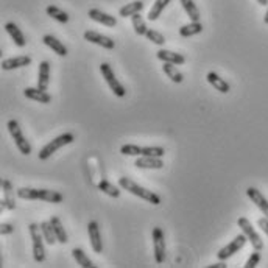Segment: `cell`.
<instances>
[{
    "mask_svg": "<svg viewBox=\"0 0 268 268\" xmlns=\"http://www.w3.org/2000/svg\"><path fill=\"white\" fill-rule=\"evenodd\" d=\"M16 195L22 200H42L47 203H62L64 197L62 194L56 192V191H47V189H30V187H21L16 191Z\"/></svg>",
    "mask_w": 268,
    "mask_h": 268,
    "instance_id": "cell-1",
    "label": "cell"
},
{
    "mask_svg": "<svg viewBox=\"0 0 268 268\" xmlns=\"http://www.w3.org/2000/svg\"><path fill=\"white\" fill-rule=\"evenodd\" d=\"M119 186H120V189H123V191H127V192H130V194H133V195H136V197H139L142 200H145V201L154 204V206L161 204V197L159 195H156L154 192L148 191V189L139 186L137 183H134L133 180H130L127 176L119 178Z\"/></svg>",
    "mask_w": 268,
    "mask_h": 268,
    "instance_id": "cell-2",
    "label": "cell"
},
{
    "mask_svg": "<svg viewBox=\"0 0 268 268\" xmlns=\"http://www.w3.org/2000/svg\"><path fill=\"white\" fill-rule=\"evenodd\" d=\"M73 140H75V136H73L72 133H64V134H61V136L55 137V139L50 140L47 145H44V147L41 148V151L38 153L39 161H47L53 153H56L59 148H62L64 145L72 144Z\"/></svg>",
    "mask_w": 268,
    "mask_h": 268,
    "instance_id": "cell-3",
    "label": "cell"
},
{
    "mask_svg": "<svg viewBox=\"0 0 268 268\" xmlns=\"http://www.w3.org/2000/svg\"><path fill=\"white\" fill-rule=\"evenodd\" d=\"M31 243H33V257L38 263L45 260V246H44V235L41 232V226L38 223H30L28 226Z\"/></svg>",
    "mask_w": 268,
    "mask_h": 268,
    "instance_id": "cell-4",
    "label": "cell"
},
{
    "mask_svg": "<svg viewBox=\"0 0 268 268\" xmlns=\"http://www.w3.org/2000/svg\"><path fill=\"white\" fill-rule=\"evenodd\" d=\"M100 72H102V76L105 78L106 84L109 86V89L114 92V96H117V97H120V99L127 96V89H125V86L117 80V76L114 75L113 67L109 66L108 62H102Z\"/></svg>",
    "mask_w": 268,
    "mask_h": 268,
    "instance_id": "cell-5",
    "label": "cell"
},
{
    "mask_svg": "<svg viewBox=\"0 0 268 268\" xmlns=\"http://www.w3.org/2000/svg\"><path fill=\"white\" fill-rule=\"evenodd\" d=\"M8 131H10L11 137L14 139V144H16V147H18V150L22 154L28 156L31 153V145H30V142L27 140V137L24 136V131L21 128L19 122L18 120H10L8 122Z\"/></svg>",
    "mask_w": 268,
    "mask_h": 268,
    "instance_id": "cell-6",
    "label": "cell"
},
{
    "mask_svg": "<svg viewBox=\"0 0 268 268\" xmlns=\"http://www.w3.org/2000/svg\"><path fill=\"white\" fill-rule=\"evenodd\" d=\"M237 225H239V228L242 229V232L246 235L248 242L253 245V248L262 251V249H263V242H262V239H260V235H259V234L256 232V229L253 228V225H251L249 220H248L246 217H240V218L237 220Z\"/></svg>",
    "mask_w": 268,
    "mask_h": 268,
    "instance_id": "cell-7",
    "label": "cell"
},
{
    "mask_svg": "<svg viewBox=\"0 0 268 268\" xmlns=\"http://www.w3.org/2000/svg\"><path fill=\"white\" fill-rule=\"evenodd\" d=\"M246 242H248L246 235H245L243 232L239 234L237 237H234V240H231L226 246H223L222 249L218 251V253H217L218 260H226V259H229L231 256H234L235 253H239V251L245 246Z\"/></svg>",
    "mask_w": 268,
    "mask_h": 268,
    "instance_id": "cell-8",
    "label": "cell"
},
{
    "mask_svg": "<svg viewBox=\"0 0 268 268\" xmlns=\"http://www.w3.org/2000/svg\"><path fill=\"white\" fill-rule=\"evenodd\" d=\"M153 249H154V260L156 263H164L165 260V237H164V231L156 226L153 228Z\"/></svg>",
    "mask_w": 268,
    "mask_h": 268,
    "instance_id": "cell-9",
    "label": "cell"
},
{
    "mask_svg": "<svg viewBox=\"0 0 268 268\" xmlns=\"http://www.w3.org/2000/svg\"><path fill=\"white\" fill-rule=\"evenodd\" d=\"M87 234H89V240H91V246L94 249V253L100 254L103 251V242H102V234H100V228L96 220L87 223Z\"/></svg>",
    "mask_w": 268,
    "mask_h": 268,
    "instance_id": "cell-10",
    "label": "cell"
},
{
    "mask_svg": "<svg viewBox=\"0 0 268 268\" xmlns=\"http://www.w3.org/2000/svg\"><path fill=\"white\" fill-rule=\"evenodd\" d=\"M84 39L92 42V44H96V45L103 47V49H106V50H113L116 47V44H114V41L111 38L99 33V31H94V30L84 31Z\"/></svg>",
    "mask_w": 268,
    "mask_h": 268,
    "instance_id": "cell-11",
    "label": "cell"
},
{
    "mask_svg": "<svg viewBox=\"0 0 268 268\" xmlns=\"http://www.w3.org/2000/svg\"><path fill=\"white\" fill-rule=\"evenodd\" d=\"M246 195H248V198L253 201L256 206L260 209V212L268 218V200L262 195V192L259 191V189H256V187H248V189H246Z\"/></svg>",
    "mask_w": 268,
    "mask_h": 268,
    "instance_id": "cell-12",
    "label": "cell"
},
{
    "mask_svg": "<svg viewBox=\"0 0 268 268\" xmlns=\"http://www.w3.org/2000/svg\"><path fill=\"white\" fill-rule=\"evenodd\" d=\"M87 16H89L92 21H96V22H99V24H102V25H106V27L114 28V27L117 25V19L114 18V16L108 14V13H105V11H102V10H99V8L89 10Z\"/></svg>",
    "mask_w": 268,
    "mask_h": 268,
    "instance_id": "cell-13",
    "label": "cell"
},
{
    "mask_svg": "<svg viewBox=\"0 0 268 268\" xmlns=\"http://www.w3.org/2000/svg\"><path fill=\"white\" fill-rule=\"evenodd\" d=\"M137 168H151V170H159L164 167L162 157H156V156H139L137 161L134 162Z\"/></svg>",
    "mask_w": 268,
    "mask_h": 268,
    "instance_id": "cell-14",
    "label": "cell"
},
{
    "mask_svg": "<svg viewBox=\"0 0 268 268\" xmlns=\"http://www.w3.org/2000/svg\"><path fill=\"white\" fill-rule=\"evenodd\" d=\"M2 191H4V198H2V211L8 209L13 211L16 209V201H14V191L13 186L8 180L2 181Z\"/></svg>",
    "mask_w": 268,
    "mask_h": 268,
    "instance_id": "cell-15",
    "label": "cell"
},
{
    "mask_svg": "<svg viewBox=\"0 0 268 268\" xmlns=\"http://www.w3.org/2000/svg\"><path fill=\"white\" fill-rule=\"evenodd\" d=\"M24 96L30 100H35V102H39V103H50L52 102V96L47 91H42L39 87H27L24 91Z\"/></svg>",
    "mask_w": 268,
    "mask_h": 268,
    "instance_id": "cell-16",
    "label": "cell"
},
{
    "mask_svg": "<svg viewBox=\"0 0 268 268\" xmlns=\"http://www.w3.org/2000/svg\"><path fill=\"white\" fill-rule=\"evenodd\" d=\"M156 58L161 59L162 62H170V64H176V66H181L186 62V58L181 55V53H175L171 50H165V49H161L156 52Z\"/></svg>",
    "mask_w": 268,
    "mask_h": 268,
    "instance_id": "cell-17",
    "label": "cell"
},
{
    "mask_svg": "<svg viewBox=\"0 0 268 268\" xmlns=\"http://www.w3.org/2000/svg\"><path fill=\"white\" fill-rule=\"evenodd\" d=\"M31 64V58L24 55V56H16V58H8L2 61V69L4 70H14L19 67H27Z\"/></svg>",
    "mask_w": 268,
    "mask_h": 268,
    "instance_id": "cell-18",
    "label": "cell"
},
{
    "mask_svg": "<svg viewBox=\"0 0 268 268\" xmlns=\"http://www.w3.org/2000/svg\"><path fill=\"white\" fill-rule=\"evenodd\" d=\"M49 83H50V62L42 61L39 64V72H38V87L47 91Z\"/></svg>",
    "mask_w": 268,
    "mask_h": 268,
    "instance_id": "cell-19",
    "label": "cell"
},
{
    "mask_svg": "<svg viewBox=\"0 0 268 268\" xmlns=\"http://www.w3.org/2000/svg\"><path fill=\"white\" fill-rule=\"evenodd\" d=\"M42 42L49 47V49H52L56 55L59 56H67V47L62 44L58 38L52 36V35H45L42 38Z\"/></svg>",
    "mask_w": 268,
    "mask_h": 268,
    "instance_id": "cell-20",
    "label": "cell"
},
{
    "mask_svg": "<svg viewBox=\"0 0 268 268\" xmlns=\"http://www.w3.org/2000/svg\"><path fill=\"white\" fill-rule=\"evenodd\" d=\"M5 30H7V33L11 36V39L14 41V44L18 45V47H25L27 45V39H25L24 33H22L21 28L16 25L14 22L5 24Z\"/></svg>",
    "mask_w": 268,
    "mask_h": 268,
    "instance_id": "cell-21",
    "label": "cell"
},
{
    "mask_svg": "<svg viewBox=\"0 0 268 268\" xmlns=\"http://www.w3.org/2000/svg\"><path fill=\"white\" fill-rule=\"evenodd\" d=\"M50 223H52V228H53V231H55V234H56V239H58V242H59V243H62V245L67 243V242H69L67 232H66L64 226H62L59 217L53 215V217L50 218Z\"/></svg>",
    "mask_w": 268,
    "mask_h": 268,
    "instance_id": "cell-22",
    "label": "cell"
},
{
    "mask_svg": "<svg viewBox=\"0 0 268 268\" xmlns=\"http://www.w3.org/2000/svg\"><path fill=\"white\" fill-rule=\"evenodd\" d=\"M206 78H208L209 84H211V86H214L218 92H222V94H228V92H229V89H231V87H229V84L223 80L222 76H218L215 72H209Z\"/></svg>",
    "mask_w": 268,
    "mask_h": 268,
    "instance_id": "cell-23",
    "label": "cell"
},
{
    "mask_svg": "<svg viewBox=\"0 0 268 268\" xmlns=\"http://www.w3.org/2000/svg\"><path fill=\"white\" fill-rule=\"evenodd\" d=\"M180 2H181V5L184 8L186 14L189 16V19H191L192 22H200L201 14H200L198 7L194 4V0H180Z\"/></svg>",
    "mask_w": 268,
    "mask_h": 268,
    "instance_id": "cell-24",
    "label": "cell"
},
{
    "mask_svg": "<svg viewBox=\"0 0 268 268\" xmlns=\"http://www.w3.org/2000/svg\"><path fill=\"white\" fill-rule=\"evenodd\" d=\"M45 13H47V16H50L52 19H55L59 24H67L69 22V14L66 11H62L56 5H49L45 8Z\"/></svg>",
    "mask_w": 268,
    "mask_h": 268,
    "instance_id": "cell-25",
    "label": "cell"
},
{
    "mask_svg": "<svg viewBox=\"0 0 268 268\" xmlns=\"http://www.w3.org/2000/svg\"><path fill=\"white\" fill-rule=\"evenodd\" d=\"M142 10H144V4H142L140 0H136V2H131V4H127L125 7H122L119 14L122 16V18H131V16L140 13Z\"/></svg>",
    "mask_w": 268,
    "mask_h": 268,
    "instance_id": "cell-26",
    "label": "cell"
},
{
    "mask_svg": "<svg viewBox=\"0 0 268 268\" xmlns=\"http://www.w3.org/2000/svg\"><path fill=\"white\" fill-rule=\"evenodd\" d=\"M162 70H164V73L170 78V80L173 81V83H183V73L176 69V64H170V62H164V66H162Z\"/></svg>",
    "mask_w": 268,
    "mask_h": 268,
    "instance_id": "cell-27",
    "label": "cell"
},
{
    "mask_svg": "<svg viewBox=\"0 0 268 268\" xmlns=\"http://www.w3.org/2000/svg\"><path fill=\"white\" fill-rule=\"evenodd\" d=\"M203 31V25L201 22H191L187 25H183L180 28V35L183 38H191V36H195V35H200Z\"/></svg>",
    "mask_w": 268,
    "mask_h": 268,
    "instance_id": "cell-28",
    "label": "cell"
},
{
    "mask_svg": "<svg viewBox=\"0 0 268 268\" xmlns=\"http://www.w3.org/2000/svg\"><path fill=\"white\" fill-rule=\"evenodd\" d=\"M39 226H41V232H42V235H44L45 242L49 243V245H55V243L58 242V239H56V234H55L53 228H52L50 220H49V222L39 223Z\"/></svg>",
    "mask_w": 268,
    "mask_h": 268,
    "instance_id": "cell-29",
    "label": "cell"
},
{
    "mask_svg": "<svg viewBox=\"0 0 268 268\" xmlns=\"http://www.w3.org/2000/svg\"><path fill=\"white\" fill-rule=\"evenodd\" d=\"M131 24H133V28H134V33H136L137 36H145V35H147L148 28H147L145 21L142 19L140 13H137V14L131 16Z\"/></svg>",
    "mask_w": 268,
    "mask_h": 268,
    "instance_id": "cell-30",
    "label": "cell"
},
{
    "mask_svg": "<svg viewBox=\"0 0 268 268\" xmlns=\"http://www.w3.org/2000/svg\"><path fill=\"white\" fill-rule=\"evenodd\" d=\"M97 187H99V191H102L108 197H113V198H119L120 197V189L117 186L111 184L109 181H106V180H102Z\"/></svg>",
    "mask_w": 268,
    "mask_h": 268,
    "instance_id": "cell-31",
    "label": "cell"
},
{
    "mask_svg": "<svg viewBox=\"0 0 268 268\" xmlns=\"http://www.w3.org/2000/svg\"><path fill=\"white\" fill-rule=\"evenodd\" d=\"M72 256H73V259L76 260L78 265H81L84 268H94V266H96L92 263V260L86 256V253L81 248H73L72 249Z\"/></svg>",
    "mask_w": 268,
    "mask_h": 268,
    "instance_id": "cell-32",
    "label": "cell"
},
{
    "mask_svg": "<svg viewBox=\"0 0 268 268\" xmlns=\"http://www.w3.org/2000/svg\"><path fill=\"white\" fill-rule=\"evenodd\" d=\"M168 4H170V0H156L151 10L148 11V21H156L162 14V11L165 10V7Z\"/></svg>",
    "mask_w": 268,
    "mask_h": 268,
    "instance_id": "cell-33",
    "label": "cell"
},
{
    "mask_svg": "<svg viewBox=\"0 0 268 268\" xmlns=\"http://www.w3.org/2000/svg\"><path fill=\"white\" fill-rule=\"evenodd\" d=\"M165 154V150L162 147H140V156H156L162 157Z\"/></svg>",
    "mask_w": 268,
    "mask_h": 268,
    "instance_id": "cell-34",
    "label": "cell"
},
{
    "mask_svg": "<svg viewBox=\"0 0 268 268\" xmlns=\"http://www.w3.org/2000/svg\"><path fill=\"white\" fill-rule=\"evenodd\" d=\"M145 38H147L148 41H151L153 44H156V45H164V44H165L164 35L159 33V31H156V30H151V28H148Z\"/></svg>",
    "mask_w": 268,
    "mask_h": 268,
    "instance_id": "cell-35",
    "label": "cell"
},
{
    "mask_svg": "<svg viewBox=\"0 0 268 268\" xmlns=\"http://www.w3.org/2000/svg\"><path fill=\"white\" fill-rule=\"evenodd\" d=\"M260 259H262L260 251L254 249V253H251V256L248 257V260L245 263V268H254V266H257V263L260 262Z\"/></svg>",
    "mask_w": 268,
    "mask_h": 268,
    "instance_id": "cell-36",
    "label": "cell"
},
{
    "mask_svg": "<svg viewBox=\"0 0 268 268\" xmlns=\"http://www.w3.org/2000/svg\"><path fill=\"white\" fill-rule=\"evenodd\" d=\"M14 232V226L11 223H2L0 225V234L2 235H10Z\"/></svg>",
    "mask_w": 268,
    "mask_h": 268,
    "instance_id": "cell-37",
    "label": "cell"
},
{
    "mask_svg": "<svg viewBox=\"0 0 268 268\" xmlns=\"http://www.w3.org/2000/svg\"><path fill=\"white\" fill-rule=\"evenodd\" d=\"M257 225H259V228L268 235V218L266 217H263V218H259L257 220Z\"/></svg>",
    "mask_w": 268,
    "mask_h": 268,
    "instance_id": "cell-38",
    "label": "cell"
},
{
    "mask_svg": "<svg viewBox=\"0 0 268 268\" xmlns=\"http://www.w3.org/2000/svg\"><path fill=\"white\" fill-rule=\"evenodd\" d=\"M228 265L225 263V260H220L218 263H214V265H209V268H226Z\"/></svg>",
    "mask_w": 268,
    "mask_h": 268,
    "instance_id": "cell-39",
    "label": "cell"
},
{
    "mask_svg": "<svg viewBox=\"0 0 268 268\" xmlns=\"http://www.w3.org/2000/svg\"><path fill=\"white\" fill-rule=\"evenodd\" d=\"M257 4L262 5V7H265V5H268V0H257Z\"/></svg>",
    "mask_w": 268,
    "mask_h": 268,
    "instance_id": "cell-40",
    "label": "cell"
},
{
    "mask_svg": "<svg viewBox=\"0 0 268 268\" xmlns=\"http://www.w3.org/2000/svg\"><path fill=\"white\" fill-rule=\"evenodd\" d=\"M263 22L268 25V10H266V13H265V16H263Z\"/></svg>",
    "mask_w": 268,
    "mask_h": 268,
    "instance_id": "cell-41",
    "label": "cell"
}]
</instances>
